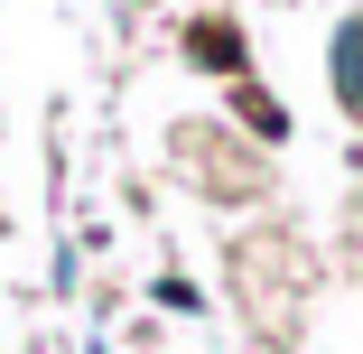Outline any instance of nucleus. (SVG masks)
<instances>
[{
    "instance_id": "obj_1",
    "label": "nucleus",
    "mask_w": 363,
    "mask_h": 354,
    "mask_svg": "<svg viewBox=\"0 0 363 354\" xmlns=\"http://www.w3.org/2000/svg\"><path fill=\"white\" fill-rule=\"evenodd\" d=\"M335 94H345V112L363 121V19L335 28Z\"/></svg>"
}]
</instances>
